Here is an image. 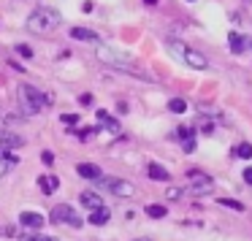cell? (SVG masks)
Instances as JSON below:
<instances>
[{"label":"cell","mask_w":252,"mask_h":241,"mask_svg":"<svg viewBox=\"0 0 252 241\" xmlns=\"http://www.w3.org/2000/svg\"><path fill=\"white\" fill-rule=\"evenodd\" d=\"M60 25H63L60 11H55V8H49V6H38V8H35V11L28 17L25 28H28L33 35H49V33H55Z\"/></svg>","instance_id":"6da1fadb"},{"label":"cell","mask_w":252,"mask_h":241,"mask_svg":"<svg viewBox=\"0 0 252 241\" xmlns=\"http://www.w3.org/2000/svg\"><path fill=\"white\" fill-rule=\"evenodd\" d=\"M17 100H19V106H22L25 114H38V111H44L46 103H49L46 92H41V90L33 87V84H19L17 87Z\"/></svg>","instance_id":"7a4b0ae2"},{"label":"cell","mask_w":252,"mask_h":241,"mask_svg":"<svg viewBox=\"0 0 252 241\" xmlns=\"http://www.w3.org/2000/svg\"><path fill=\"white\" fill-rule=\"evenodd\" d=\"M165 46H168L171 55H174L179 62H185L187 68H195V71H203V68H209V60H206V57H203L201 52L190 49L187 44H182V41L168 38V41H165Z\"/></svg>","instance_id":"3957f363"},{"label":"cell","mask_w":252,"mask_h":241,"mask_svg":"<svg viewBox=\"0 0 252 241\" xmlns=\"http://www.w3.org/2000/svg\"><path fill=\"white\" fill-rule=\"evenodd\" d=\"M187 192L190 195H206V192H212L214 190V179L212 176H206V174H201V171H190L187 174Z\"/></svg>","instance_id":"277c9868"},{"label":"cell","mask_w":252,"mask_h":241,"mask_svg":"<svg viewBox=\"0 0 252 241\" xmlns=\"http://www.w3.org/2000/svg\"><path fill=\"white\" fill-rule=\"evenodd\" d=\"M49 219L57 222V225L68 222L71 228H82V217H79V214L73 211V206H68V203H57V206L49 211Z\"/></svg>","instance_id":"5b68a950"},{"label":"cell","mask_w":252,"mask_h":241,"mask_svg":"<svg viewBox=\"0 0 252 241\" xmlns=\"http://www.w3.org/2000/svg\"><path fill=\"white\" fill-rule=\"evenodd\" d=\"M98 181L109 192H114L117 198H133V195H136V187H133L130 181H125V179H106V176H100Z\"/></svg>","instance_id":"8992f818"},{"label":"cell","mask_w":252,"mask_h":241,"mask_svg":"<svg viewBox=\"0 0 252 241\" xmlns=\"http://www.w3.org/2000/svg\"><path fill=\"white\" fill-rule=\"evenodd\" d=\"M95 55H98V60H100V62H106V65H114L117 71H120V68H125V65H130L125 55H120V52L109 49V46H103V44H100L98 49H95Z\"/></svg>","instance_id":"52a82bcc"},{"label":"cell","mask_w":252,"mask_h":241,"mask_svg":"<svg viewBox=\"0 0 252 241\" xmlns=\"http://www.w3.org/2000/svg\"><path fill=\"white\" fill-rule=\"evenodd\" d=\"M25 144V138L14 130H0V152H8V149H19Z\"/></svg>","instance_id":"ba28073f"},{"label":"cell","mask_w":252,"mask_h":241,"mask_svg":"<svg viewBox=\"0 0 252 241\" xmlns=\"http://www.w3.org/2000/svg\"><path fill=\"white\" fill-rule=\"evenodd\" d=\"M76 171H79L82 179H93V181H98L100 176H103V174H100V168H98V165H93V163H79Z\"/></svg>","instance_id":"9c48e42d"},{"label":"cell","mask_w":252,"mask_h":241,"mask_svg":"<svg viewBox=\"0 0 252 241\" xmlns=\"http://www.w3.org/2000/svg\"><path fill=\"white\" fill-rule=\"evenodd\" d=\"M19 222L25 225V228H41V225H44V217H41L38 211H22L19 214Z\"/></svg>","instance_id":"30bf717a"},{"label":"cell","mask_w":252,"mask_h":241,"mask_svg":"<svg viewBox=\"0 0 252 241\" xmlns=\"http://www.w3.org/2000/svg\"><path fill=\"white\" fill-rule=\"evenodd\" d=\"M79 198H82V203L90 209V211H95V209H103V201H100L98 192H90V190H87V192H82Z\"/></svg>","instance_id":"8fae6325"},{"label":"cell","mask_w":252,"mask_h":241,"mask_svg":"<svg viewBox=\"0 0 252 241\" xmlns=\"http://www.w3.org/2000/svg\"><path fill=\"white\" fill-rule=\"evenodd\" d=\"M149 179H155V181H168V179H171V174L163 168V165L149 163Z\"/></svg>","instance_id":"7c38bea8"},{"label":"cell","mask_w":252,"mask_h":241,"mask_svg":"<svg viewBox=\"0 0 252 241\" xmlns=\"http://www.w3.org/2000/svg\"><path fill=\"white\" fill-rule=\"evenodd\" d=\"M71 35H73L76 41H93V44H98V35H95L93 30H87V28H73Z\"/></svg>","instance_id":"4fadbf2b"},{"label":"cell","mask_w":252,"mask_h":241,"mask_svg":"<svg viewBox=\"0 0 252 241\" xmlns=\"http://www.w3.org/2000/svg\"><path fill=\"white\" fill-rule=\"evenodd\" d=\"M98 122H100V125H103L109 133H120V122L111 120V117L106 114V111H98Z\"/></svg>","instance_id":"5bb4252c"},{"label":"cell","mask_w":252,"mask_h":241,"mask_svg":"<svg viewBox=\"0 0 252 241\" xmlns=\"http://www.w3.org/2000/svg\"><path fill=\"white\" fill-rule=\"evenodd\" d=\"M109 217H111V214H109V209H95V211H90V222H93V225H106V222H109Z\"/></svg>","instance_id":"9a60e30c"},{"label":"cell","mask_w":252,"mask_h":241,"mask_svg":"<svg viewBox=\"0 0 252 241\" xmlns=\"http://www.w3.org/2000/svg\"><path fill=\"white\" fill-rule=\"evenodd\" d=\"M38 184H41V190H44V192H55L57 187H60V181H57V176L49 174V176H41Z\"/></svg>","instance_id":"2e32d148"},{"label":"cell","mask_w":252,"mask_h":241,"mask_svg":"<svg viewBox=\"0 0 252 241\" xmlns=\"http://www.w3.org/2000/svg\"><path fill=\"white\" fill-rule=\"evenodd\" d=\"M11 165H14V154L0 152V176H6L8 171H11Z\"/></svg>","instance_id":"e0dca14e"},{"label":"cell","mask_w":252,"mask_h":241,"mask_svg":"<svg viewBox=\"0 0 252 241\" xmlns=\"http://www.w3.org/2000/svg\"><path fill=\"white\" fill-rule=\"evenodd\" d=\"M233 154L241 157V160H250L252 157V144H239V147L233 149Z\"/></svg>","instance_id":"ac0fdd59"},{"label":"cell","mask_w":252,"mask_h":241,"mask_svg":"<svg viewBox=\"0 0 252 241\" xmlns=\"http://www.w3.org/2000/svg\"><path fill=\"white\" fill-rule=\"evenodd\" d=\"M168 109L174 111V114H182V111H187V103H185L182 98H174V100L168 103Z\"/></svg>","instance_id":"d6986e66"},{"label":"cell","mask_w":252,"mask_h":241,"mask_svg":"<svg viewBox=\"0 0 252 241\" xmlns=\"http://www.w3.org/2000/svg\"><path fill=\"white\" fill-rule=\"evenodd\" d=\"M228 44H230V49H233V52H241V49H244V41H241V35H236V33H230Z\"/></svg>","instance_id":"ffe728a7"},{"label":"cell","mask_w":252,"mask_h":241,"mask_svg":"<svg viewBox=\"0 0 252 241\" xmlns=\"http://www.w3.org/2000/svg\"><path fill=\"white\" fill-rule=\"evenodd\" d=\"M147 214H149V217H165V206L152 203V206H147Z\"/></svg>","instance_id":"44dd1931"},{"label":"cell","mask_w":252,"mask_h":241,"mask_svg":"<svg viewBox=\"0 0 252 241\" xmlns=\"http://www.w3.org/2000/svg\"><path fill=\"white\" fill-rule=\"evenodd\" d=\"M19 241H55V239H49V236H33V233H22V239Z\"/></svg>","instance_id":"7402d4cb"},{"label":"cell","mask_w":252,"mask_h":241,"mask_svg":"<svg viewBox=\"0 0 252 241\" xmlns=\"http://www.w3.org/2000/svg\"><path fill=\"white\" fill-rule=\"evenodd\" d=\"M192 136H195V130H190V127H179V138H182V144H185V141H192Z\"/></svg>","instance_id":"603a6c76"},{"label":"cell","mask_w":252,"mask_h":241,"mask_svg":"<svg viewBox=\"0 0 252 241\" xmlns=\"http://www.w3.org/2000/svg\"><path fill=\"white\" fill-rule=\"evenodd\" d=\"M165 198H168V201H179V198H182V190H179V187H171V190L165 192Z\"/></svg>","instance_id":"cb8c5ba5"},{"label":"cell","mask_w":252,"mask_h":241,"mask_svg":"<svg viewBox=\"0 0 252 241\" xmlns=\"http://www.w3.org/2000/svg\"><path fill=\"white\" fill-rule=\"evenodd\" d=\"M17 52L25 57V60H28V57H33V49H30V46H25V44H19V46H17Z\"/></svg>","instance_id":"d4e9b609"},{"label":"cell","mask_w":252,"mask_h":241,"mask_svg":"<svg viewBox=\"0 0 252 241\" xmlns=\"http://www.w3.org/2000/svg\"><path fill=\"white\" fill-rule=\"evenodd\" d=\"M220 203H222V206H230V209H236V211H241V209H244V206H241L239 201H228V198H222V201H220Z\"/></svg>","instance_id":"484cf974"},{"label":"cell","mask_w":252,"mask_h":241,"mask_svg":"<svg viewBox=\"0 0 252 241\" xmlns=\"http://www.w3.org/2000/svg\"><path fill=\"white\" fill-rule=\"evenodd\" d=\"M63 122H65V125H76L79 117H76V114H63Z\"/></svg>","instance_id":"4316f807"},{"label":"cell","mask_w":252,"mask_h":241,"mask_svg":"<svg viewBox=\"0 0 252 241\" xmlns=\"http://www.w3.org/2000/svg\"><path fill=\"white\" fill-rule=\"evenodd\" d=\"M41 160H44L46 165H52V163H55V154H52V152H41Z\"/></svg>","instance_id":"83f0119b"},{"label":"cell","mask_w":252,"mask_h":241,"mask_svg":"<svg viewBox=\"0 0 252 241\" xmlns=\"http://www.w3.org/2000/svg\"><path fill=\"white\" fill-rule=\"evenodd\" d=\"M182 147H185V152H192V149H195V141H185Z\"/></svg>","instance_id":"f1b7e54d"},{"label":"cell","mask_w":252,"mask_h":241,"mask_svg":"<svg viewBox=\"0 0 252 241\" xmlns=\"http://www.w3.org/2000/svg\"><path fill=\"white\" fill-rule=\"evenodd\" d=\"M244 181H247V184H252V168L244 171Z\"/></svg>","instance_id":"f546056e"},{"label":"cell","mask_w":252,"mask_h":241,"mask_svg":"<svg viewBox=\"0 0 252 241\" xmlns=\"http://www.w3.org/2000/svg\"><path fill=\"white\" fill-rule=\"evenodd\" d=\"M144 3H147V6H158V0H144Z\"/></svg>","instance_id":"4dcf8cb0"},{"label":"cell","mask_w":252,"mask_h":241,"mask_svg":"<svg viewBox=\"0 0 252 241\" xmlns=\"http://www.w3.org/2000/svg\"><path fill=\"white\" fill-rule=\"evenodd\" d=\"M136 241H149V239H136Z\"/></svg>","instance_id":"1f68e13d"}]
</instances>
